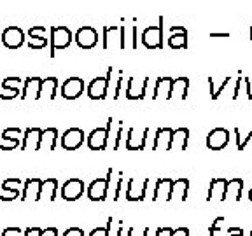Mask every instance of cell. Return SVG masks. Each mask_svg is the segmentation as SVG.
<instances>
[{
    "label": "cell",
    "instance_id": "cell-1",
    "mask_svg": "<svg viewBox=\"0 0 252 236\" xmlns=\"http://www.w3.org/2000/svg\"><path fill=\"white\" fill-rule=\"evenodd\" d=\"M72 42V31L67 27H53L51 28V56H55L56 49H65Z\"/></svg>",
    "mask_w": 252,
    "mask_h": 236
},
{
    "label": "cell",
    "instance_id": "cell-2",
    "mask_svg": "<svg viewBox=\"0 0 252 236\" xmlns=\"http://www.w3.org/2000/svg\"><path fill=\"white\" fill-rule=\"evenodd\" d=\"M2 44L7 49H18L25 44V33L20 27H7L2 31Z\"/></svg>",
    "mask_w": 252,
    "mask_h": 236
},
{
    "label": "cell",
    "instance_id": "cell-3",
    "mask_svg": "<svg viewBox=\"0 0 252 236\" xmlns=\"http://www.w3.org/2000/svg\"><path fill=\"white\" fill-rule=\"evenodd\" d=\"M84 91V81L81 77H68L62 86V96L67 100L79 98Z\"/></svg>",
    "mask_w": 252,
    "mask_h": 236
},
{
    "label": "cell",
    "instance_id": "cell-4",
    "mask_svg": "<svg viewBox=\"0 0 252 236\" xmlns=\"http://www.w3.org/2000/svg\"><path fill=\"white\" fill-rule=\"evenodd\" d=\"M21 79L20 77H5L0 84V98L2 100H14L20 96L21 98V91H20Z\"/></svg>",
    "mask_w": 252,
    "mask_h": 236
},
{
    "label": "cell",
    "instance_id": "cell-5",
    "mask_svg": "<svg viewBox=\"0 0 252 236\" xmlns=\"http://www.w3.org/2000/svg\"><path fill=\"white\" fill-rule=\"evenodd\" d=\"M75 42L79 44V47H83V49H91V47L96 46V42H98V31L94 30L93 27L79 28L77 33H75Z\"/></svg>",
    "mask_w": 252,
    "mask_h": 236
},
{
    "label": "cell",
    "instance_id": "cell-6",
    "mask_svg": "<svg viewBox=\"0 0 252 236\" xmlns=\"http://www.w3.org/2000/svg\"><path fill=\"white\" fill-rule=\"evenodd\" d=\"M83 193H84V182L81 180V178H70V180L65 182L62 187V196H63V200H67V201L79 200V198L83 196Z\"/></svg>",
    "mask_w": 252,
    "mask_h": 236
},
{
    "label": "cell",
    "instance_id": "cell-7",
    "mask_svg": "<svg viewBox=\"0 0 252 236\" xmlns=\"http://www.w3.org/2000/svg\"><path fill=\"white\" fill-rule=\"evenodd\" d=\"M84 142V131L79 130V128H70L63 133L62 137V146L63 149L67 150H74V149H79V147L83 146Z\"/></svg>",
    "mask_w": 252,
    "mask_h": 236
},
{
    "label": "cell",
    "instance_id": "cell-8",
    "mask_svg": "<svg viewBox=\"0 0 252 236\" xmlns=\"http://www.w3.org/2000/svg\"><path fill=\"white\" fill-rule=\"evenodd\" d=\"M42 81L40 77H28L25 79V86L23 91H21V98L27 100H39L40 98V89H42Z\"/></svg>",
    "mask_w": 252,
    "mask_h": 236
},
{
    "label": "cell",
    "instance_id": "cell-9",
    "mask_svg": "<svg viewBox=\"0 0 252 236\" xmlns=\"http://www.w3.org/2000/svg\"><path fill=\"white\" fill-rule=\"evenodd\" d=\"M107 88H109V75L107 77H96L93 79L88 86V96L91 100H102L105 98Z\"/></svg>",
    "mask_w": 252,
    "mask_h": 236
},
{
    "label": "cell",
    "instance_id": "cell-10",
    "mask_svg": "<svg viewBox=\"0 0 252 236\" xmlns=\"http://www.w3.org/2000/svg\"><path fill=\"white\" fill-rule=\"evenodd\" d=\"M110 177V172H109ZM109 177L107 178H98V180H93L88 187V198L93 201H102L107 196V187H109Z\"/></svg>",
    "mask_w": 252,
    "mask_h": 236
},
{
    "label": "cell",
    "instance_id": "cell-11",
    "mask_svg": "<svg viewBox=\"0 0 252 236\" xmlns=\"http://www.w3.org/2000/svg\"><path fill=\"white\" fill-rule=\"evenodd\" d=\"M40 137H42V130L40 128H28L23 133V142H21V150H40Z\"/></svg>",
    "mask_w": 252,
    "mask_h": 236
},
{
    "label": "cell",
    "instance_id": "cell-12",
    "mask_svg": "<svg viewBox=\"0 0 252 236\" xmlns=\"http://www.w3.org/2000/svg\"><path fill=\"white\" fill-rule=\"evenodd\" d=\"M107 138H109V126L107 128H98L93 130L88 137V146L93 150H102L107 146Z\"/></svg>",
    "mask_w": 252,
    "mask_h": 236
},
{
    "label": "cell",
    "instance_id": "cell-13",
    "mask_svg": "<svg viewBox=\"0 0 252 236\" xmlns=\"http://www.w3.org/2000/svg\"><path fill=\"white\" fill-rule=\"evenodd\" d=\"M40 185H42V180L40 178H28L25 182V189L21 191V201H39L40 200Z\"/></svg>",
    "mask_w": 252,
    "mask_h": 236
},
{
    "label": "cell",
    "instance_id": "cell-14",
    "mask_svg": "<svg viewBox=\"0 0 252 236\" xmlns=\"http://www.w3.org/2000/svg\"><path fill=\"white\" fill-rule=\"evenodd\" d=\"M44 31H46V28L42 25L32 27L28 30V47H32V49H44L47 46V39L44 37Z\"/></svg>",
    "mask_w": 252,
    "mask_h": 236
},
{
    "label": "cell",
    "instance_id": "cell-15",
    "mask_svg": "<svg viewBox=\"0 0 252 236\" xmlns=\"http://www.w3.org/2000/svg\"><path fill=\"white\" fill-rule=\"evenodd\" d=\"M56 189H58V180L56 178H46L40 185V200L53 201L56 198Z\"/></svg>",
    "mask_w": 252,
    "mask_h": 236
},
{
    "label": "cell",
    "instance_id": "cell-16",
    "mask_svg": "<svg viewBox=\"0 0 252 236\" xmlns=\"http://www.w3.org/2000/svg\"><path fill=\"white\" fill-rule=\"evenodd\" d=\"M56 88H58V79L56 77H47L42 81V89H40V98L46 96L49 100H55L56 96Z\"/></svg>",
    "mask_w": 252,
    "mask_h": 236
},
{
    "label": "cell",
    "instance_id": "cell-17",
    "mask_svg": "<svg viewBox=\"0 0 252 236\" xmlns=\"http://www.w3.org/2000/svg\"><path fill=\"white\" fill-rule=\"evenodd\" d=\"M56 137H58V130H56V128H46V130H42V137H40V149H42L44 146H47L49 147V150H55Z\"/></svg>",
    "mask_w": 252,
    "mask_h": 236
},
{
    "label": "cell",
    "instance_id": "cell-18",
    "mask_svg": "<svg viewBox=\"0 0 252 236\" xmlns=\"http://www.w3.org/2000/svg\"><path fill=\"white\" fill-rule=\"evenodd\" d=\"M21 191L16 187H11L9 178L2 182V193H0V201H14L16 198H21Z\"/></svg>",
    "mask_w": 252,
    "mask_h": 236
},
{
    "label": "cell",
    "instance_id": "cell-19",
    "mask_svg": "<svg viewBox=\"0 0 252 236\" xmlns=\"http://www.w3.org/2000/svg\"><path fill=\"white\" fill-rule=\"evenodd\" d=\"M159 28H147L146 31H144V35H142V42L146 44L147 47H158L159 46Z\"/></svg>",
    "mask_w": 252,
    "mask_h": 236
},
{
    "label": "cell",
    "instance_id": "cell-20",
    "mask_svg": "<svg viewBox=\"0 0 252 236\" xmlns=\"http://www.w3.org/2000/svg\"><path fill=\"white\" fill-rule=\"evenodd\" d=\"M23 135V131L20 128H5L2 131V140L4 142H9V144H14V146H20V138Z\"/></svg>",
    "mask_w": 252,
    "mask_h": 236
},
{
    "label": "cell",
    "instance_id": "cell-21",
    "mask_svg": "<svg viewBox=\"0 0 252 236\" xmlns=\"http://www.w3.org/2000/svg\"><path fill=\"white\" fill-rule=\"evenodd\" d=\"M23 236H42V229L40 228H27Z\"/></svg>",
    "mask_w": 252,
    "mask_h": 236
},
{
    "label": "cell",
    "instance_id": "cell-22",
    "mask_svg": "<svg viewBox=\"0 0 252 236\" xmlns=\"http://www.w3.org/2000/svg\"><path fill=\"white\" fill-rule=\"evenodd\" d=\"M63 236H84V231L81 228H70L63 233Z\"/></svg>",
    "mask_w": 252,
    "mask_h": 236
},
{
    "label": "cell",
    "instance_id": "cell-23",
    "mask_svg": "<svg viewBox=\"0 0 252 236\" xmlns=\"http://www.w3.org/2000/svg\"><path fill=\"white\" fill-rule=\"evenodd\" d=\"M20 235H21L20 228H5L2 231V236H20Z\"/></svg>",
    "mask_w": 252,
    "mask_h": 236
},
{
    "label": "cell",
    "instance_id": "cell-24",
    "mask_svg": "<svg viewBox=\"0 0 252 236\" xmlns=\"http://www.w3.org/2000/svg\"><path fill=\"white\" fill-rule=\"evenodd\" d=\"M90 236H109V228H98V229H93L90 233Z\"/></svg>",
    "mask_w": 252,
    "mask_h": 236
},
{
    "label": "cell",
    "instance_id": "cell-25",
    "mask_svg": "<svg viewBox=\"0 0 252 236\" xmlns=\"http://www.w3.org/2000/svg\"><path fill=\"white\" fill-rule=\"evenodd\" d=\"M42 236H58V229H56V228L42 229Z\"/></svg>",
    "mask_w": 252,
    "mask_h": 236
},
{
    "label": "cell",
    "instance_id": "cell-26",
    "mask_svg": "<svg viewBox=\"0 0 252 236\" xmlns=\"http://www.w3.org/2000/svg\"><path fill=\"white\" fill-rule=\"evenodd\" d=\"M251 39H252V28H251Z\"/></svg>",
    "mask_w": 252,
    "mask_h": 236
}]
</instances>
